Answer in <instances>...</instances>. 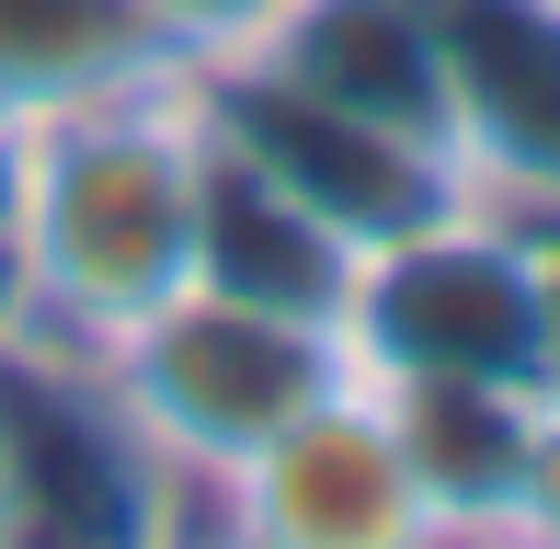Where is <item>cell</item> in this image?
I'll return each instance as SVG.
<instances>
[{"instance_id": "obj_1", "label": "cell", "mask_w": 560, "mask_h": 549, "mask_svg": "<svg viewBox=\"0 0 560 549\" xmlns=\"http://www.w3.org/2000/svg\"><path fill=\"white\" fill-rule=\"evenodd\" d=\"M207 69L12 115V207H0V332L104 355L207 253Z\"/></svg>"}, {"instance_id": "obj_2", "label": "cell", "mask_w": 560, "mask_h": 549, "mask_svg": "<svg viewBox=\"0 0 560 549\" xmlns=\"http://www.w3.org/2000/svg\"><path fill=\"white\" fill-rule=\"evenodd\" d=\"M92 366H104L126 435H138L161 469L229 481L264 435H287L310 401H332L354 378V343H343V320L264 309V297H229V287L195 274L184 297H161V309H149L126 343H104Z\"/></svg>"}, {"instance_id": "obj_3", "label": "cell", "mask_w": 560, "mask_h": 549, "mask_svg": "<svg viewBox=\"0 0 560 549\" xmlns=\"http://www.w3.org/2000/svg\"><path fill=\"white\" fill-rule=\"evenodd\" d=\"M343 343L366 378H515L560 389V343H549V264L526 241V218L503 195L435 218V230L389 241L354 264L343 297Z\"/></svg>"}, {"instance_id": "obj_4", "label": "cell", "mask_w": 560, "mask_h": 549, "mask_svg": "<svg viewBox=\"0 0 560 549\" xmlns=\"http://www.w3.org/2000/svg\"><path fill=\"white\" fill-rule=\"evenodd\" d=\"M207 127L241 149L252 172H275L320 230H343L354 253H389V241H412V230H435V218L492 195L469 161H446V149H423V138H389V127H366V115L320 104V92L275 81V69H252V58L207 69Z\"/></svg>"}, {"instance_id": "obj_5", "label": "cell", "mask_w": 560, "mask_h": 549, "mask_svg": "<svg viewBox=\"0 0 560 549\" xmlns=\"http://www.w3.org/2000/svg\"><path fill=\"white\" fill-rule=\"evenodd\" d=\"M218 492L241 549H435V504H423L412 446L366 366L332 401H310L287 435H264Z\"/></svg>"}, {"instance_id": "obj_6", "label": "cell", "mask_w": 560, "mask_h": 549, "mask_svg": "<svg viewBox=\"0 0 560 549\" xmlns=\"http://www.w3.org/2000/svg\"><path fill=\"white\" fill-rule=\"evenodd\" d=\"M252 69H275V81H298V92H320V104L366 115V127L423 138V149H446V161L480 172L457 81H446V35H435L423 0H287L275 35L252 46Z\"/></svg>"}, {"instance_id": "obj_7", "label": "cell", "mask_w": 560, "mask_h": 549, "mask_svg": "<svg viewBox=\"0 0 560 549\" xmlns=\"http://www.w3.org/2000/svg\"><path fill=\"white\" fill-rule=\"evenodd\" d=\"M492 195H560V0H423Z\"/></svg>"}, {"instance_id": "obj_8", "label": "cell", "mask_w": 560, "mask_h": 549, "mask_svg": "<svg viewBox=\"0 0 560 549\" xmlns=\"http://www.w3.org/2000/svg\"><path fill=\"white\" fill-rule=\"evenodd\" d=\"M400 446H412V481L435 504V538H503V504H515L526 469V423H538L549 389L515 378H377Z\"/></svg>"}, {"instance_id": "obj_9", "label": "cell", "mask_w": 560, "mask_h": 549, "mask_svg": "<svg viewBox=\"0 0 560 549\" xmlns=\"http://www.w3.org/2000/svg\"><path fill=\"white\" fill-rule=\"evenodd\" d=\"M354 241L343 230H320L310 207H298L275 172H252L241 149L218 138V161H207V253H195V274L229 297H264V309H310V320H343V297H354Z\"/></svg>"}, {"instance_id": "obj_10", "label": "cell", "mask_w": 560, "mask_h": 549, "mask_svg": "<svg viewBox=\"0 0 560 549\" xmlns=\"http://www.w3.org/2000/svg\"><path fill=\"white\" fill-rule=\"evenodd\" d=\"M172 35L138 12V0H0V127L46 104H92V92L161 81Z\"/></svg>"}, {"instance_id": "obj_11", "label": "cell", "mask_w": 560, "mask_h": 549, "mask_svg": "<svg viewBox=\"0 0 560 549\" xmlns=\"http://www.w3.org/2000/svg\"><path fill=\"white\" fill-rule=\"evenodd\" d=\"M138 12L172 35V58H184V69H229V58H252V46L275 35L287 0H138Z\"/></svg>"}, {"instance_id": "obj_12", "label": "cell", "mask_w": 560, "mask_h": 549, "mask_svg": "<svg viewBox=\"0 0 560 549\" xmlns=\"http://www.w3.org/2000/svg\"><path fill=\"white\" fill-rule=\"evenodd\" d=\"M503 538L560 549V389L538 401V423H526V469H515V504H503Z\"/></svg>"}, {"instance_id": "obj_13", "label": "cell", "mask_w": 560, "mask_h": 549, "mask_svg": "<svg viewBox=\"0 0 560 549\" xmlns=\"http://www.w3.org/2000/svg\"><path fill=\"white\" fill-rule=\"evenodd\" d=\"M0 549H23V481H12V435H0Z\"/></svg>"}]
</instances>
